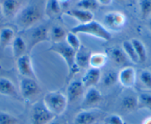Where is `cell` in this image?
<instances>
[{
	"label": "cell",
	"mask_w": 151,
	"mask_h": 124,
	"mask_svg": "<svg viewBox=\"0 0 151 124\" xmlns=\"http://www.w3.org/2000/svg\"><path fill=\"white\" fill-rule=\"evenodd\" d=\"M49 50L57 53L63 58L68 67V79L70 80L75 75L79 73L80 68L76 62V51L71 48L66 42L53 43Z\"/></svg>",
	"instance_id": "1"
},
{
	"label": "cell",
	"mask_w": 151,
	"mask_h": 124,
	"mask_svg": "<svg viewBox=\"0 0 151 124\" xmlns=\"http://www.w3.org/2000/svg\"><path fill=\"white\" fill-rule=\"evenodd\" d=\"M42 16V11L37 5H28L19 11L15 16V21L22 30H27L33 27Z\"/></svg>",
	"instance_id": "2"
},
{
	"label": "cell",
	"mask_w": 151,
	"mask_h": 124,
	"mask_svg": "<svg viewBox=\"0 0 151 124\" xmlns=\"http://www.w3.org/2000/svg\"><path fill=\"white\" fill-rule=\"evenodd\" d=\"M70 31L75 34H87L106 41L111 39L110 31L102 24L95 20L85 24H78L72 27Z\"/></svg>",
	"instance_id": "3"
},
{
	"label": "cell",
	"mask_w": 151,
	"mask_h": 124,
	"mask_svg": "<svg viewBox=\"0 0 151 124\" xmlns=\"http://www.w3.org/2000/svg\"><path fill=\"white\" fill-rule=\"evenodd\" d=\"M45 106L55 116H60L67 109L68 100L66 95L60 91H51L47 92L42 100Z\"/></svg>",
	"instance_id": "4"
},
{
	"label": "cell",
	"mask_w": 151,
	"mask_h": 124,
	"mask_svg": "<svg viewBox=\"0 0 151 124\" xmlns=\"http://www.w3.org/2000/svg\"><path fill=\"white\" fill-rule=\"evenodd\" d=\"M56 116L50 112L45 106L43 101H37L33 105L30 112L31 124H47Z\"/></svg>",
	"instance_id": "5"
},
{
	"label": "cell",
	"mask_w": 151,
	"mask_h": 124,
	"mask_svg": "<svg viewBox=\"0 0 151 124\" xmlns=\"http://www.w3.org/2000/svg\"><path fill=\"white\" fill-rule=\"evenodd\" d=\"M49 30L48 27L45 24L36 26L32 30H28V37L24 40L27 43V50L31 51L32 49L38 44L49 40Z\"/></svg>",
	"instance_id": "6"
},
{
	"label": "cell",
	"mask_w": 151,
	"mask_h": 124,
	"mask_svg": "<svg viewBox=\"0 0 151 124\" xmlns=\"http://www.w3.org/2000/svg\"><path fill=\"white\" fill-rule=\"evenodd\" d=\"M19 90L21 95L24 100H30L37 97L41 93V87L36 81V79L23 77L20 81Z\"/></svg>",
	"instance_id": "7"
},
{
	"label": "cell",
	"mask_w": 151,
	"mask_h": 124,
	"mask_svg": "<svg viewBox=\"0 0 151 124\" xmlns=\"http://www.w3.org/2000/svg\"><path fill=\"white\" fill-rule=\"evenodd\" d=\"M126 23V16L120 11H110L104 16L103 25L110 31L121 30Z\"/></svg>",
	"instance_id": "8"
},
{
	"label": "cell",
	"mask_w": 151,
	"mask_h": 124,
	"mask_svg": "<svg viewBox=\"0 0 151 124\" xmlns=\"http://www.w3.org/2000/svg\"><path fill=\"white\" fill-rule=\"evenodd\" d=\"M17 67L19 73L25 78L36 79L32 61L28 54H25L17 59Z\"/></svg>",
	"instance_id": "9"
},
{
	"label": "cell",
	"mask_w": 151,
	"mask_h": 124,
	"mask_svg": "<svg viewBox=\"0 0 151 124\" xmlns=\"http://www.w3.org/2000/svg\"><path fill=\"white\" fill-rule=\"evenodd\" d=\"M85 86L81 81H71L67 88L66 96L68 98V102L73 103L79 100L85 94Z\"/></svg>",
	"instance_id": "10"
},
{
	"label": "cell",
	"mask_w": 151,
	"mask_h": 124,
	"mask_svg": "<svg viewBox=\"0 0 151 124\" xmlns=\"http://www.w3.org/2000/svg\"><path fill=\"white\" fill-rule=\"evenodd\" d=\"M119 82L125 88H131L136 83V72L133 67H124L118 73Z\"/></svg>",
	"instance_id": "11"
},
{
	"label": "cell",
	"mask_w": 151,
	"mask_h": 124,
	"mask_svg": "<svg viewBox=\"0 0 151 124\" xmlns=\"http://www.w3.org/2000/svg\"><path fill=\"white\" fill-rule=\"evenodd\" d=\"M101 73L100 69L90 67L85 72L81 81L83 83L85 89H88L90 87L96 86L99 82L101 81Z\"/></svg>",
	"instance_id": "12"
},
{
	"label": "cell",
	"mask_w": 151,
	"mask_h": 124,
	"mask_svg": "<svg viewBox=\"0 0 151 124\" xmlns=\"http://www.w3.org/2000/svg\"><path fill=\"white\" fill-rule=\"evenodd\" d=\"M101 100H102V95L101 92L95 86H93L88 88V90L84 94L82 106L83 107H91L99 103Z\"/></svg>",
	"instance_id": "13"
},
{
	"label": "cell",
	"mask_w": 151,
	"mask_h": 124,
	"mask_svg": "<svg viewBox=\"0 0 151 124\" xmlns=\"http://www.w3.org/2000/svg\"><path fill=\"white\" fill-rule=\"evenodd\" d=\"M99 118V112L85 109L79 112L74 118V124H94Z\"/></svg>",
	"instance_id": "14"
},
{
	"label": "cell",
	"mask_w": 151,
	"mask_h": 124,
	"mask_svg": "<svg viewBox=\"0 0 151 124\" xmlns=\"http://www.w3.org/2000/svg\"><path fill=\"white\" fill-rule=\"evenodd\" d=\"M65 14L78 20L80 22V24H85V23H88L89 21H93L94 17L93 14L91 11H85V10L79 9V8L67 11L65 13Z\"/></svg>",
	"instance_id": "15"
},
{
	"label": "cell",
	"mask_w": 151,
	"mask_h": 124,
	"mask_svg": "<svg viewBox=\"0 0 151 124\" xmlns=\"http://www.w3.org/2000/svg\"><path fill=\"white\" fill-rule=\"evenodd\" d=\"M19 0H3L1 5L2 14L6 18L16 16L19 11Z\"/></svg>",
	"instance_id": "16"
},
{
	"label": "cell",
	"mask_w": 151,
	"mask_h": 124,
	"mask_svg": "<svg viewBox=\"0 0 151 124\" xmlns=\"http://www.w3.org/2000/svg\"><path fill=\"white\" fill-rule=\"evenodd\" d=\"M0 94L9 97H18V92L14 83L5 77H0Z\"/></svg>",
	"instance_id": "17"
},
{
	"label": "cell",
	"mask_w": 151,
	"mask_h": 124,
	"mask_svg": "<svg viewBox=\"0 0 151 124\" xmlns=\"http://www.w3.org/2000/svg\"><path fill=\"white\" fill-rule=\"evenodd\" d=\"M11 47H12L13 55H14V58H16L17 59L25 55L28 50L27 43H26L24 38L21 36H15L12 44H11Z\"/></svg>",
	"instance_id": "18"
},
{
	"label": "cell",
	"mask_w": 151,
	"mask_h": 124,
	"mask_svg": "<svg viewBox=\"0 0 151 124\" xmlns=\"http://www.w3.org/2000/svg\"><path fill=\"white\" fill-rule=\"evenodd\" d=\"M92 53L86 47L81 46L80 48L76 53V62L80 69L86 68L89 66L90 58Z\"/></svg>",
	"instance_id": "19"
},
{
	"label": "cell",
	"mask_w": 151,
	"mask_h": 124,
	"mask_svg": "<svg viewBox=\"0 0 151 124\" xmlns=\"http://www.w3.org/2000/svg\"><path fill=\"white\" fill-rule=\"evenodd\" d=\"M15 38V33L11 27H5L0 30V47L5 48L12 44Z\"/></svg>",
	"instance_id": "20"
},
{
	"label": "cell",
	"mask_w": 151,
	"mask_h": 124,
	"mask_svg": "<svg viewBox=\"0 0 151 124\" xmlns=\"http://www.w3.org/2000/svg\"><path fill=\"white\" fill-rule=\"evenodd\" d=\"M109 55L113 61L119 66L126 64L128 58L123 49L119 47H112L109 51Z\"/></svg>",
	"instance_id": "21"
},
{
	"label": "cell",
	"mask_w": 151,
	"mask_h": 124,
	"mask_svg": "<svg viewBox=\"0 0 151 124\" xmlns=\"http://www.w3.org/2000/svg\"><path fill=\"white\" fill-rule=\"evenodd\" d=\"M108 60L107 55L102 53H92L90 58L89 66L93 68L100 69L104 67Z\"/></svg>",
	"instance_id": "22"
},
{
	"label": "cell",
	"mask_w": 151,
	"mask_h": 124,
	"mask_svg": "<svg viewBox=\"0 0 151 124\" xmlns=\"http://www.w3.org/2000/svg\"><path fill=\"white\" fill-rule=\"evenodd\" d=\"M121 106L125 112H133L138 107V97L133 95H125L122 100Z\"/></svg>",
	"instance_id": "23"
},
{
	"label": "cell",
	"mask_w": 151,
	"mask_h": 124,
	"mask_svg": "<svg viewBox=\"0 0 151 124\" xmlns=\"http://www.w3.org/2000/svg\"><path fill=\"white\" fill-rule=\"evenodd\" d=\"M67 33L65 28L61 26H53L49 30V39L51 40L53 43H58L62 41L65 38Z\"/></svg>",
	"instance_id": "24"
},
{
	"label": "cell",
	"mask_w": 151,
	"mask_h": 124,
	"mask_svg": "<svg viewBox=\"0 0 151 124\" xmlns=\"http://www.w3.org/2000/svg\"><path fill=\"white\" fill-rule=\"evenodd\" d=\"M131 43L133 44V47L135 49L136 55L139 58V61L141 63H144L146 61L147 58V50L145 48V46L144 45L143 43L140 40L137 38H133L131 40Z\"/></svg>",
	"instance_id": "25"
},
{
	"label": "cell",
	"mask_w": 151,
	"mask_h": 124,
	"mask_svg": "<svg viewBox=\"0 0 151 124\" xmlns=\"http://www.w3.org/2000/svg\"><path fill=\"white\" fill-rule=\"evenodd\" d=\"M101 80L104 86H112L119 81L118 73L114 70H108L103 76H101Z\"/></svg>",
	"instance_id": "26"
},
{
	"label": "cell",
	"mask_w": 151,
	"mask_h": 124,
	"mask_svg": "<svg viewBox=\"0 0 151 124\" xmlns=\"http://www.w3.org/2000/svg\"><path fill=\"white\" fill-rule=\"evenodd\" d=\"M124 52L125 53L126 56L128 58V59H130L132 62L133 63H138L139 61V58H138L137 55H136V51H135V49L133 47V44H132L131 41H124L122 43V47Z\"/></svg>",
	"instance_id": "27"
},
{
	"label": "cell",
	"mask_w": 151,
	"mask_h": 124,
	"mask_svg": "<svg viewBox=\"0 0 151 124\" xmlns=\"http://www.w3.org/2000/svg\"><path fill=\"white\" fill-rule=\"evenodd\" d=\"M61 11V7L58 0H47L46 4L45 12L49 16H53L59 14Z\"/></svg>",
	"instance_id": "28"
},
{
	"label": "cell",
	"mask_w": 151,
	"mask_h": 124,
	"mask_svg": "<svg viewBox=\"0 0 151 124\" xmlns=\"http://www.w3.org/2000/svg\"><path fill=\"white\" fill-rule=\"evenodd\" d=\"M99 5L97 0H79L76 3V7L79 9L91 11L97 9Z\"/></svg>",
	"instance_id": "29"
},
{
	"label": "cell",
	"mask_w": 151,
	"mask_h": 124,
	"mask_svg": "<svg viewBox=\"0 0 151 124\" xmlns=\"http://www.w3.org/2000/svg\"><path fill=\"white\" fill-rule=\"evenodd\" d=\"M65 40H66L67 44L76 51H77L82 46L77 34H75L71 31L67 33Z\"/></svg>",
	"instance_id": "30"
},
{
	"label": "cell",
	"mask_w": 151,
	"mask_h": 124,
	"mask_svg": "<svg viewBox=\"0 0 151 124\" xmlns=\"http://www.w3.org/2000/svg\"><path fill=\"white\" fill-rule=\"evenodd\" d=\"M138 107L145 108L151 111V95L142 93L138 97Z\"/></svg>",
	"instance_id": "31"
},
{
	"label": "cell",
	"mask_w": 151,
	"mask_h": 124,
	"mask_svg": "<svg viewBox=\"0 0 151 124\" xmlns=\"http://www.w3.org/2000/svg\"><path fill=\"white\" fill-rule=\"evenodd\" d=\"M19 120L11 114L0 112V124H18Z\"/></svg>",
	"instance_id": "32"
},
{
	"label": "cell",
	"mask_w": 151,
	"mask_h": 124,
	"mask_svg": "<svg viewBox=\"0 0 151 124\" xmlns=\"http://www.w3.org/2000/svg\"><path fill=\"white\" fill-rule=\"evenodd\" d=\"M140 11L143 18H146L150 15L151 0H141Z\"/></svg>",
	"instance_id": "33"
},
{
	"label": "cell",
	"mask_w": 151,
	"mask_h": 124,
	"mask_svg": "<svg viewBox=\"0 0 151 124\" xmlns=\"http://www.w3.org/2000/svg\"><path fill=\"white\" fill-rule=\"evenodd\" d=\"M141 82L145 87L151 89V72L149 70H142L139 76Z\"/></svg>",
	"instance_id": "34"
},
{
	"label": "cell",
	"mask_w": 151,
	"mask_h": 124,
	"mask_svg": "<svg viewBox=\"0 0 151 124\" xmlns=\"http://www.w3.org/2000/svg\"><path fill=\"white\" fill-rule=\"evenodd\" d=\"M105 124H126L124 120L120 115L112 114L104 119Z\"/></svg>",
	"instance_id": "35"
},
{
	"label": "cell",
	"mask_w": 151,
	"mask_h": 124,
	"mask_svg": "<svg viewBox=\"0 0 151 124\" xmlns=\"http://www.w3.org/2000/svg\"><path fill=\"white\" fill-rule=\"evenodd\" d=\"M97 2H99V5L107 6V5H110L112 3L113 0H97Z\"/></svg>",
	"instance_id": "36"
},
{
	"label": "cell",
	"mask_w": 151,
	"mask_h": 124,
	"mask_svg": "<svg viewBox=\"0 0 151 124\" xmlns=\"http://www.w3.org/2000/svg\"><path fill=\"white\" fill-rule=\"evenodd\" d=\"M47 124H62V123H61L60 122H59V121L56 120L55 119H53V120H51L50 122H49L48 123H47Z\"/></svg>",
	"instance_id": "37"
},
{
	"label": "cell",
	"mask_w": 151,
	"mask_h": 124,
	"mask_svg": "<svg viewBox=\"0 0 151 124\" xmlns=\"http://www.w3.org/2000/svg\"><path fill=\"white\" fill-rule=\"evenodd\" d=\"M143 124H151V118H148L145 120Z\"/></svg>",
	"instance_id": "38"
},
{
	"label": "cell",
	"mask_w": 151,
	"mask_h": 124,
	"mask_svg": "<svg viewBox=\"0 0 151 124\" xmlns=\"http://www.w3.org/2000/svg\"><path fill=\"white\" fill-rule=\"evenodd\" d=\"M58 1H59V3H60V2H62V3H64V2H68L69 0H58Z\"/></svg>",
	"instance_id": "39"
},
{
	"label": "cell",
	"mask_w": 151,
	"mask_h": 124,
	"mask_svg": "<svg viewBox=\"0 0 151 124\" xmlns=\"http://www.w3.org/2000/svg\"><path fill=\"white\" fill-rule=\"evenodd\" d=\"M149 26H150V30H151V19H150V22H149Z\"/></svg>",
	"instance_id": "40"
},
{
	"label": "cell",
	"mask_w": 151,
	"mask_h": 124,
	"mask_svg": "<svg viewBox=\"0 0 151 124\" xmlns=\"http://www.w3.org/2000/svg\"><path fill=\"white\" fill-rule=\"evenodd\" d=\"M118 1H123V0H118Z\"/></svg>",
	"instance_id": "41"
}]
</instances>
